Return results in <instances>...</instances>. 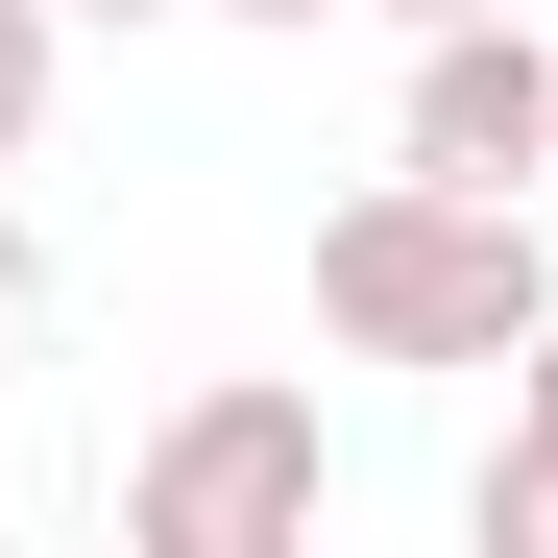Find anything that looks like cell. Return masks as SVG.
Masks as SVG:
<instances>
[{
	"label": "cell",
	"instance_id": "6da1fadb",
	"mask_svg": "<svg viewBox=\"0 0 558 558\" xmlns=\"http://www.w3.org/2000/svg\"><path fill=\"white\" fill-rule=\"evenodd\" d=\"M558 316V243L534 195H461V170H364L316 219V340L340 364H510Z\"/></svg>",
	"mask_w": 558,
	"mask_h": 558
},
{
	"label": "cell",
	"instance_id": "7a4b0ae2",
	"mask_svg": "<svg viewBox=\"0 0 558 558\" xmlns=\"http://www.w3.org/2000/svg\"><path fill=\"white\" fill-rule=\"evenodd\" d=\"M316 510H340V437H316V389H267V364L243 389H170L146 461H122V534L146 558H292Z\"/></svg>",
	"mask_w": 558,
	"mask_h": 558
},
{
	"label": "cell",
	"instance_id": "3957f363",
	"mask_svg": "<svg viewBox=\"0 0 558 558\" xmlns=\"http://www.w3.org/2000/svg\"><path fill=\"white\" fill-rule=\"evenodd\" d=\"M389 170H461V195H534V170H558V49H534V0H486V25H413Z\"/></svg>",
	"mask_w": 558,
	"mask_h": 558
},
{
	"label": "cell",
	"instance_id": "277c9868",
	"mask_svg": "<svg viewBox=\"0 0 558 558\" xmlns=\"http://www.w3.org/2000/svg\"><path fill=\"white\" fill-rule=\"evenodd\" d=\"M486 558H558V437H486V486H461Z\"/></svg>",
	"mask_w": 558,
	"mask_h": 558
},
{
	"label": "cell",
	"instance_id": "5b68a950",
	"mask_svg": "<svg viewBox=\"0 0 558 558\" xmlns=\"http://www.w3.org/2000/svg\"><path fill=\"white\" fill-rule=\"evenodd\" d=\"M49 73H73V25H49V0H0V170L49 146Z\"/></svg>",
	"mask_w": 558,
	"mask_h": 558
},
{
	"label": "cell",
	"instance_id": "8992f818",
	"mask_svg": "<svg viewBox=\"0 0 558 558\" xmlns=\"http://www.w3.org/2000/svg\"><path fill=\"white\" fill-rule=\"evenodd\" d=\"M510 437H558V316H534V340H510Z\"/></svg>",
	"mask_w": 558,
	"mask_h": 558
},
{
	"label": "cell",
	"instance_id": "52a82bcc",
	"mask_svg": "<svg viewBox=\"0 0 558 558\" xmlns=\"http://www.w3.org/2000/svg\"><path fill=\"white\" fill-rule=\"evenodd\" d=\"M25 292H49V267H25V219H0V340H25Z\"/></svg>",
	"mask_w": 558,
	"mask_h": 558
},
{
	"label": "cell",
	"instance_id": "ba28073f",
	"mask_svg": "<svg viewBox=\"0 0 558 558\" xmlns=\"http://www.w3.org/2000/svg\"><path fill=\"white\" fill-rule=\"evenodd\" d=\"M49 25H170V0H49Z\"/></svg>",
	"mask_w": 558,
	"mask_h": 558
},
{
	"label": "cell",
	"instance_id": "9c48e42d",
	"mask_svg": "<svg viewBox=\"0 0 558 558\" xmlns=\"http://www.w3.org/2000/svg\"><path fill=\"white\" fill-rule=\"evenodd\" d=\"M389 25H486V0H389Z\"/></svg>",
	"mask_w": 558,
	"mask_h": 558
},
{
	"label": "cell",
	"instance_id": "30bf717a",
	"mask_svg": "<svg viewBox=\"0 0 558 558\" xmlns=\"http://www.w3.org/2000/svg\"><path fill=\"white\" fill-rule=\"evenodd\" d=\"M219 25H316V0H219Z\"/></svg>",
	"mask_w": 558,
	"mask_h": 558
}]
</instances>
